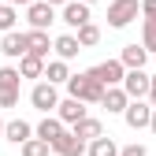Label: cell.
I'll return each mask as SVG.
<instances>
[{"label":"cell","mask_w":156,"mask_h":156,"mask_svg":"<svg viewBox=\"0 0 156 156\" xmlns=\"http://www.w3.org/2000/svg\"><path fill=\"white\" fill-rule=\"evenodd\" d=\"M60 23H67L71 30H78V26L93 23V15H89V4H86V0H67V4L60 8Z\"/></svg>","instance_id":"cell-8"},{"label":"cell","mask_w":156,"mask_h":156,"mask_svg":"<svg viewBox=\"0 0 156 156\" xmlns=\"http://www.w3.org/2000/svg\"><path fill=\"white\" fill-rule=\"evenodd\" d=\"M34 138V126L26 123V119H11L8 126H4V141H11V145H23V141H30Z\"/></svg>","instance_id":"cell-16"},{"label":"cell","mask_w":156,"mask_h":156,"mask_svg":"<svg viewBox=\"0 0 156 156\" xmlns=\"http://www.w3.org/2000/svg\"><path fill=\"white\" fill-rule=\"evenodd\" d=\"M0 52H4L8 60H23V56L30 52V41H26V34H19V30H8L4 37H0Z\"/></svg>","instance_id":"cell-10"},{"label":"cell","mask_w":156,"mask_h":156,"mask_svg":"<svg viewBox=\"0 0 156 156\" xmlns=\"http://www.w3.org/2000/svg\"><path fill=\"white\" fill-rule=\"evenodd\" d=\"M48 4H56V8H63V4H67V0H48Z\"/></svg>","instance_id":"cell-33"},{"label":"cell","mask_w":156,"mask_h":156,"mask_svg":"<svg viewBox=\"0 0 156 156\" xmlns=\"http://www.w3.org/2000/svg\"><path fill=\"white\" fill-rule=\"evenodd\" d=\"M63 130H67V123L60 119V115H52V112H48L45 119L37 123V126H34V134H37V138H45V141H56V138H60Z\"/></svg>","instance_id":"cell-13"},{"label":"cell","mask_w":156,"mask_h":156,"mask_svg":"<svg viewBox=\"0 0 156 156\" xmlns=\"http://www.w3.org/2000/svg\"><path fill=\"white\" fill-rule=\"evenodd\" d=\"M4 4H34V0H4Z\"/></svg>","instance_id":"cell-32"},{"label":"cell","mask_w":156,"mask_h":156,"mask_svg":"<svg viewBox=\"0 0 156 156\" xmlns=\"http://www.w3.org/2000/svg\"><path fill=\"white\" fill-rule=\"evenodd\" d=\"M26 23L34 30H48L56 23V4H48V0H34V4H26Z\"/></svg>","instance_id":"cell-6"},{"label":"cell","mask_w":156,"mask_h":156,"mask_svg":"<svg viewBox=\"0 0 156 156\" xmlns=\"http://www.w3.org/2000/svg\"><path fill=\"white\" fill-rule=\"evenodd\" d=\"M45 78H48V82H56V86H67V78H71V71H67V60H60V56H56V60L45 67Z\"/></svg>","instance_id":"cell-21"},{"label":"cell","mask_w":156,"mask_h":156,"mask_svg":"<svg viewBox=\"0 0 156 156\" xmlns=\"http://www.w3.org/2000/svg\"><path fill=\"white\" fill-rule=\"evenodd\" d=\"M123 123L130 130H149V123H152V104L149 101H130L126 112H123Z\"/></svg>","instance_id":"cell-7"},{"label":"cell","mask_w":156,"mask_h":156,"mask_svg":"<svg viewBox=\"0 0 156 156\" xmlns=\"http://www.w3.org/2000/svg\"><path fill=\"white\" fill-rule=\"evenodd\" d=\"M104 89H108V86H104V82H97L89 71L71 74V78H67V93L78 97V101H86V104H101V101H104Z\"/></svg>","instance_id":"cell-1"},{"label":"cell","mask_w":156,"mask_h":156,"mask_svg":"<svg viewBox=\"0 0 156 156\" xmlns=\"http://www.w3.org/2000/svg\"><path fill=\"white\" fill-rule=\"evenodd\" d=\"M78 41H82V48H93L97 41H101V26H97V23L78 26Z\"/></svg>","instance_id":"cell-23"},{"label":"cell","mask_w":156,"mask_h":156,"mask_svg":"<svg viewBox=\"0 0 156 156\" xmlns=\"http://www.w3.org/2000/svg\"><path fill=\"white\" fill-rule=\"evenodd\" d=\"M86 156H119V145H115L112 138H104V134H101V138H93V141H89Z\"/></svg>","instance_id":"cell-20"},{"label":"cell","mask_w":156,"mask_h":156,"mask_svg":"<svg viewBox=\"0 0 156 156\" xmlns=\"http://www.w3.org/2000/svg\"><path fill=\"white\" fill-rule=\"evenodd\" d=\"M71 130H74V134H78V138H82L86 145H89L93 138H101V134H104V126H101V119H93V115H86V119H82V123H74Z\"/></svg>","instance_id":"cell-18"},{"label":"cell","mask_w":156,"mask_h":156,"mask_svg":"<svg viewBox=\"0 0 156 156\" xmlns=\"http://www.w3.org/2000/svg\"><path fill=\"white\" fill-rule=\"evenodd\" d=\"M141 45L149 52H156V19H145L141 23Z\"/></svg>","instance_id":"cell-26"},{"label":"cell","mask_w":156,"mask_h":156,"mask_svg":"<svg viewBox=\"0 0 156 156\" xmlns=\"http://www.w3.org/2000/svg\"><path fill=\"white\" fill-rule=\"evenodd\" d=\"M101 104H104L112 115H123V112H126V104H130V93H126L123 86H108V89H104V101H101Z\"/></svg>","instance_id":"cell-12"},{"label":"cell","mask_w":156,"mask_h":156,"mask_svg":"<svg viewBox=\"0 0 156 156\" xmlns=\"http://www.w3.org/2000/svg\"><path fill=\"white\" fill-rule=\"evenodd\" d=\"M119 60L126 63V71H134V67H145V60H149V48H145V45H123Z\"/></svg>","instance_id":"cell-17"},{"label":"cell","mask_w":156,"mask_h":156,"mask_svg":"<svg viewBox=\"0 0 156 156\" xmlns=\"http://www.w3.org/2000/svg\"><path fill=\"white\" fill-rule=\"evenodd\" d=\"M26 41H30V52H37V56H45V60H48V52H52V41H48V30H34V26H30Z\"/></svg>","instance_id":"cell-19"},{"label":"cell","mask_w":156,"mask_h":156,"mask_svg":"<svg viewBox=\"0 0 156 156\" xmlns=\"http://www.w3.org/2000/svg\"><path fill=\"white\" fill-rule=\"evenodd\" d=\"M56 115H60V119H63L67 126H74V123H82L89 112H86V101H78V97H71V93H67V101H60Z\"/></svg>","instance_id":"cell-11"},{"label":"cell","mask_w":156,"mask_h":156,"mask_svg":"<svg viewBox=\"0 0 156 156\" xmlns=\"http://www.w3.org/2000/svg\"><path fill=\"white\" fill-rule=\"evenodd\" d=\"M138 15H141V4H138V0H108V26L112 30L130 26Z\"/></svg>","instance_id":"cell-2"},{"label":"cell","mask_w":156,"mask_h":156,"mask_svg":"<svg viewBox=\"0 0 156 156\" xmlns=\"http://www.w3.org/2000/svg\"><path fill=\"white\" fill-rule=\"evenodd\" d=\"M30 104L37 108V112H56V108H60V89H56V82H48V78H45V82H37L34 89H30Z\"/></svg>","instance_id":"cell-3"},{"label":"cell","mask_w":156,"mask_h":156,"mask_svg":"<svg viewBox=\"0 0 156 156\" xmlns=\"http://www.w3.org/2000/svg\"><path fill=\"white\" fill-rule=\"evenodd\" d=\"M86 149H89V145L78 138L74 130H63L60 138L52 141V156H86Z\"/></svg>","instance_id":"cell-9"},{"label":"cell","mask_w":156,"mask_h":156,"mask_svg":"<svg viewBox=\"0 0 156 156\" xmlns=\"http://www.w3.org/2000/svg\"><path fill=\"white\" fill-rule=\"evenodd\" d=\"M4 126H8V123H4V119H0V138H4Z\"/></svg>","instance_id":"cell-34"},{"label":"cell","mask_w":156,"mask_h":156,"mask_svg":"<svg viewBox=\"0 0 156 156\" xmlns=\"http://www.w3.org/2000/svg\"><path fill=\"white\" fill-rule=\"evenodd\" d=\"M123 89L130 93V101H149V89H152V74H145V67H134L123 78Z\"/></svg>","instance_id":"cell-4"},{"label":"cell","mask_w":156,"mask_h":156,"mask_svg":"<svg viewBox=\"0 0 156 156\" xmlns=\"http://www.w3.org/2000/svg\"><path fill=\"white\" fill-rule=\"evenodd\" d=\"M19 104V89H0V108H15Z\"/></svg>","instance_id":"cell-27"},{"label":"cell","mask_w":156,"mask_h":156,"mask_svg":"<svg viewBox=\"0 0 156 156\" xmlns=\"http://www.w3.org/2000/svg\"><path fill=\"white\" fill-rule=\"evenodd\" d=\"M45 56H37V52H26L23 60H19V74L23 78H45Z\"/></svg>","instance_id":"cell-15"},{"label":"cell","mask_w":156,"mask_h":156,"mask_svg":"<svg viewBox=\"0 0 156 156\" xmlns=\"http://www.w3.org/2000/svg\"><path fill=\"white\" fill-rule=\"evenodd\" d=\"M141 19H156V0H141Z\"/></svg>","instance_id":"cell-29"},{"label":"cell","mask_w":156,"mask_h":156,"mask_svg":"<svg viewBox=\"0 0 156 156\" xmlns=\"http://www.w3.org/2000/svg\"><path fill=\"white\" fill-rule=\"evenodd\" d=\"M86 4H97V0H86Z\"/></svg>","instance_id":"cell-35"},{"label":"cell","mask_w":156,"mask_h":156,"mask_svg":"<svg viewBox=\"0 0 156 156\" xmlns=\"http://www.w3.org/2000/svg\"><path fill=\"white\" fill-rule=\"evenodd\" d=\"M15 23H19V11H15V4H0V34L15 30Z\"/></svg>","instance_id":"cell-25"},{"label":"cell","mask_w":156,"mask_h":156,"mask_svg":"<svg viewBox=\"0 0 156 156\" xmlns=\"http://www.w3.org/2000/svg\"><path fill=\"white\" fill-rule=\"evenodd\" d=\"M52 52L60 56V60H74L78 52H82V41H78V34H60L52 41Z\"/></svg>","instance_id":"cell-14"},{"label":"cell","mask_w":156,"mask_h":156,"mask_svg":"<svg viewBox=\"0 0 156 156\" xmlns=\"http://www.w3.org/2000/svg\"><path fill=\"white\" fill-rule=\"evenodd\" d=\"M149 104L156 108V74H152V89H149Z\"/></svg>","instance_id":"cell-30"},{"label":"cell","mask_w":156,"mask_h":156,"mask_svg":"<svg viewBox=\"0 0 156 156\" xmlns=\"http://www.w3.org/2000/svg\"><path fill=\"white\" fill-rule=\"evenodd\" d=\"M149 130H152V134H156V108H152V123H149Z\"/></svg>","instance_id":"cell-31"},{"label":"cell","mask_w":156,"mask_h":156,"mask_svg":"<svg viewBox=\"0 0 156 156\" xmlns=\"http://www.w3.org/2000/svg\"><path fill=\"white\" fill-rule=\"evenodd\" d=\"M19 149H23V156H48V152H52V141H45V138H37V134H34V138L23 141Z\"/></svg>","instance_id":"cell-22"},{"label":"cell","mask_w":156,"mask_h":156,"mask_svg":"<svg viewBox=\"0 0 156 156\" xmlns=\"http://www.w3.org/2000/svg\"><path fill=\"white\" fill-rule=\"evenodd\" d=\"M19 86H23L19 67H0V89H19Z\"/></svg>","instance_id":"cell-24"},{"label":"cell","mask_w":156,"mask_h":156,"mask_svg":"<svg viewBox=\"0 0 156 156\" xmlns=\"http://www.w3.org/2000/svg\"><path fill=\"white\" fill-rule=\"evenodd\" d=\"M89 74L97 78V82H104V86H123L126 63H123V60H101L97 67H89Z\"/></svg>","instance_id":"cell-5"},{"label":"cell","mask_w":156,"mask_h":156,"mask_svg":"<svg viewBox=\"0 0 156 156\" xmlns=\"http://www.w3.org/2000/svg\"><path fill=\"white\" fill-rule=\"evenodd\" d=\"M119 156H149V149H145V145H138V141H130V145H123V149H119Z\"/></svg>","instance_id":"cell-28"}]
</instances>
